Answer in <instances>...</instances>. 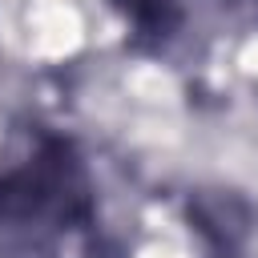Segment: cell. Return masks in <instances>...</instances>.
Returning a JSON list of instances; mask_svg holds the SVG:
<instances>
[{
  "mask_svg": "<svg viewBox=\"0 0 258 258\" xmlns=\"http://www.w3.org/2000/svg\"><path fill=\"white\" fill-rule=\"evenodd\" d=\"M93 214V189L81 157L69 141L48 137L28 161L0 173V218L4 222H60L77 226Z\"/></svg>",
  "mask_w": 258,
  "mask_h": 258,
  "instance_id": "6da1fadb",
  "label": "cell"
},
{
  "mask_svg": "<svg viewBox=\"0 0 258 258\" xmlns=\"http://www.w3.org/2000/svg\"><path fill=\"white\" fill-rule=\"evenodd\" d=\"M189 218L198 234L218 250H234L250 230V214L234 194H198L189 206Z\"/></svg>",
  "mask_w": 258,
  "mask_h": 258,
  "instance_id": "7a4b0ae2",
  "label": "cell"
},
{
  "mask_svg": "<svg viewBox=\"0 0 258 258\" xmlns=\"http://www.w3.org/2000/svg\"><path fill=\"white\" fill-rule=\"evenodd\" d=\"M121 8V16L137 28V36L145 40H165L177 32L181 24V8L177 0H113Z\"/></svg>",
  "mask_w": 258,
  "mask_h": 258,
  "instance_id": "3957f363",
  "label": "cell"
}]
</instances>
